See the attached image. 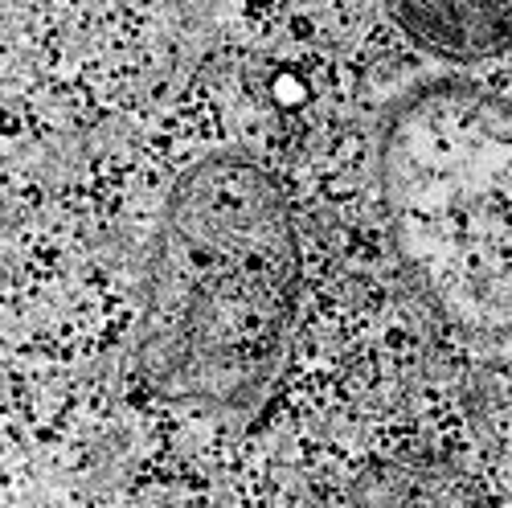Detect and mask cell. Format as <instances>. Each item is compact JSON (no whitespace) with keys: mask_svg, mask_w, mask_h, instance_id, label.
<instances>
[{"mask_svg":"<svg viewBox=\"0 0 512 508\" xmlns=\"http://www.w3.org/2000/svg\"><path fill=\"white\" fill-rule=\"evenodd\" d=\"M295 238L279 189L218 156L177 181L148 267L140 369L148 390L238 414L271 386L295 304Z\"/></svg>","mask_w":512,"mask_h":508,"instance_id":"cell-1","label":"cell"},{"mask_svg":"<svg viewBox=\"0 0 512 508\" xmlns=\"http://www.w3.org/2000/svg\"><path fill=\"white\" fill-rule=\"evenodd\" d=\"M390 13L443 58L476 62L512 46V0H390Z\"/></svg>","mask_w":512,"mask_h":508,"instance_id":"cell-2","label":"cell"},{"mask_svg":"<svg viewBox=\"0 0 512 508\" xmlns=\"http://www.w3.org/2000/svg\"><path fill=\"white\" fill-rule=\"evenodd\" d=\"M353 508H484L476 484L426 455L377 459L353 484Z\"/></svg>","mask_w":512,"mask_h":508,"instance_id":"cell-3","label":"cell"}]
</instances>
